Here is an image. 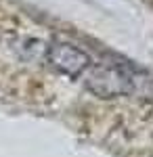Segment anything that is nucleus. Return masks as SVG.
<instances>
[{"label":"nucleus","instance_id":"obj_1","mask_svg":"<svg viewBox=\"0 0 153 157\" xmlns=\"http://www.w3.org/2000/svg\"><path fill=\"white\" fill-rule=\"evenodd\" d=\"M84 86L88 92L99 98H116L132 94L134 78L128 69H124L118 63H101L92 65L84 73Z\"/></svg>","mask_w":153,"mask_h":157},{"label":"nucleus","instance_id":"obj_2","mask_svg":"<svg viewBox=\"0 0 153 157\" xmlns=\"http://www.w3.org/2000/svg\"><path fill=\"white\" fill-rule=\"evenodd\" d=\"M46 61L55 71L63 73L67 78H80L92 67V61L88 52L69 42H53L46 48Z\"/></svg>","mask_w":153,"mask_h":157}]
</instances>
